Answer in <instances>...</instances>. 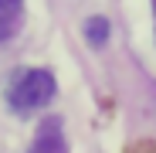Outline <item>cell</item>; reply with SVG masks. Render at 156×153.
I'll use <instances>...</instances> for the list:
<instances>
[{
  "label": "cell",
  "mask_w": 156,
  "mask_h": 153,
  "mask_svg": "<svg viewBox=\"0 0 156 153\" xmlns=\"http://www.w3.org/2000/svg\"><path fill=\"white\" fill-rule=\"evenodd\" d=\"M51 95H55V75L48 68H24L7 89V102L17 112H31V109L48 106Z\"/></svg>",
  "instance_id": "6da1fadb"
},
{
  "label": "cell",
  "mask_w": 156,
  "mask_h": 153,
  "mask_svg": "<svg viewBox=\"0 0 156 153\" xmlns=\"http://www.w3.org/2000/svg\"><path fill=\"white\" fill-rule=\"evenodd\" d=\"M85 38H88L92 48H102L109 41V20L105 17H88L85 20Z\"/></svg>",
  "instance_id": "277c9868"
},
{
  "label": "cell",
  "mask_w": 156,
  "mask_h": 153,
  "mask_svg": "<svg viewBox=\"0 0 156 153\" xmlns=\"http://www.w3.org/2000/svg\"><path fill=\"white\" fill-rule=\"evenodd\" d=\"M27 153H68V143L61 136V122L58 119H44L34 133V143Z\"/></svg>",
  "instance_id": "7a4b0ae2"
},
{
  "label": "cell",
  "mask_w": 156,
  "mask_h": 153,
  "mask_svg": "<svg viewBox=\"0 0 156 153\" xmlns=\"http://www.w3.org/2000/svg\"><path fill=\"white\" fill-rule=\"evenodd\" d=\"M20 17H24V0H0V44L17 34Z\"/></svg>",
  "instance_id": "3957f363"
},
{
  "label": "cell",
  "mask_w": 156,
  "mask_h": 153,
  "mask_svg": "<svg viewBox=\"0 0 156 153\" xmlns=\"http://www.w3.org/2000/svg\"><path fill=\"white\" fill-rule=\"evenodd\" d=\"M153 14H156V0H153Z\"/></svg>",
  "instance_id": "5b68a950"
}]
</instances>
